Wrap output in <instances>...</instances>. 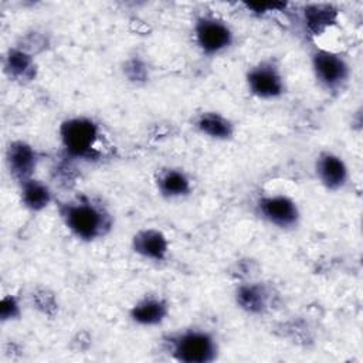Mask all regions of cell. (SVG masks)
<instances>
[{
    "label": "cell",
    "mask_w": 363,
    "mask_h": 363,
    "mask_svg": "<svg viewBox=\"0 0 363 363\" xmlns=\"http://www.w3.org/2000/svg\"><path fill=\"white\" fill-rule=\"evenodd\" d=\"M193 40L203 55L214 58L234 45L235 33L224 18L213 13H201L193 21Z\"/></svg>",
    "instance_id": "cell-5"
},
{
    "label": "cell",
    "mask_w": 363,
    "mask_h": 363,
    "mask_svg": "<svg viewBox=\"0 0 363 363\" xmlns=\"http://www.w3.org/2000/svg\"><path fill=\"white\" fill-rule=\"evenodd\" d=\"M130 248L139 258L155 264L164 262L170 254L169 238L155 227L139 228L130 238Z\"/></svg>",
    "instance_id": "cell-11"
},
{
    "label": "cell",
    "mask_w": 363,
    "mask_h": 363,
    "mask_svg": "<svg viewBox=\"0 0 363 363\" xmlns=\"http://www.w3.org/2000/svg\"><path fill=\"white\" fill-rule=\"evenodd\" d=\"M191 126L201 136L217 142L231 140L235 135V123L217 111H201L196 113L191 119Z\"/></svg>",
    "instance_id": "cell-16"
},
{
    "label": "cell",
    "mask_w": 363,
    "mask_h": 363,
    "mask_svg": "<svg viewBox=\"0 0 363 363\" xmlns=\"http://www.w3.org/2000/svg\"><path fill=\"white\" fill-rule=\"evenodd\" d=\"M339 9L329 3H308L301 10V20L311 37L316 38L329 31L339 21Z\"/></svg>",
    "instance_id": "cell-15"
},
{
    "label": "cell",
    "mask_w": 363,
    "mask_h": 363,
    "mask_svg": "<svg viewBox=\"0 0 363 363\" xmlns=\"http://www.w3.org/2000/svg\"><path fill=\"white\" fill-rule=\"evenodd\" d=\"M41 160L40 152L30 142L23 139L10 140L6 153L4 162L10 177L18 184L24 180L35 177V170Z\"/></svg>",
    "instance_id": "cell-9"
},
{
    "label": "cell",
    "mask_w": 363,
    "mask_h": 363,
    "mask_svg": "<svg viewBox=\"0 0 363 363\" xmlns=\"http://www.w3.org/2000/svg\"><path fill=\"white\" fill-rule=\"evenodd\" d=\"M313 170L318 182L328 191H342L350 182V170L342 156L332 150H320L315 157Z\"/></svg>",
    "instance_id": "cell-10"
},
{
    "label": "cell",
    "mask_w": 363,
    "mask_h": 363,
    "mask_svg": "<svg viewBox=\"0 0 363 363\" xmlns=\"http://www.w3.org/2000/svg\"><path fill=\"white\" fill-rule=\"evenodd\" d=\"M58 139L64 155L72 160L99 162L106 147L99 122L86 115L65 118L58 126Z\"/></svg>",
    "instance_id": "cell-2"
},
{
    "label": "cell",
    "mask_w": 363,
    "mask_h": 363,
    "mask_svg": "<svg viewBox=\"0 0 363 363\" xmlns=\"http://www.w3.org/2000/svg\"><path fill=\"white\" fill-rule=\"evenodd\" d=\"M274 288L262 281H241L234 289V302L240 311L251 316H262L272 308Z\"/></svg>",
    "instance_id": "cell-8"
},
{
    "label": "cell",
    "mask_w": 363,
    "mask_h": 363,
    "mask_svg": "<svg viewBox=\"0 0 363 363\" xmlns=\"http://www.w3.org/2000/svg\"><path fill=\"white\" fill-rule=\"evenodd\" d=\"M23 308L20 298L13 294H7L0 301V320L1 322H11L18 320L21 318Z\"/></svg>",
    "instance_id": "cell-20"
},
{
    "label": "cell",
    "mask_w": 363,
    "mask_h": 363,
    "mask_svg": "<svg viewBox=\"0 0 363 363\" xmlns=\"http://www.w3.org/2000/svg\"><path fill=\"white\" fill-rule=\"evenodd\" d=\"M244 79L248 92L262 101L279 99L286 92V79L275 58H264L248 67Z\"/></svg>",
    "instance_id": "cell-6"
},
{
    "label": "cell",
    "mask_w": 363,
    "mask_h": 363,
    "mask_svg": "<svg viewBox=\"0 0 363 363\" xmlns=\"http://www.w3.org/2000/svg\"><path fill=\"white\" fill-rule=\"evenodd\" d=\"M311 69L316 84L330 95H339L346 89L352 77L349 58L323 47H315L309 54Z\"/></svg>",
    "instance_id": "cell-4"
},
{
    "label": "cell",
    "mask_w": 363,
    "mask_h": 363,
    "mask_svg": "<svg viewBox=\"0 0 363 363\" xmlns=\"http://www.w3.org/2000/svg\"><path fill=\"white\" fill-rule=\"evenodd\" d=\"M55 210L68 233L81 242H95L113 230V216L95 196L78 193L55 200Z\"/></svg>",
    "instance_id": "cell-1"
},
{
    "label": "cell",
    "mask_w": 363,
    "mask_h": 363,
    "mask_svg": "<svg viewBox=\"0 0 363 363\" xmlns=\"http://www.w3.org/2000/svg\"><path fill=\"white\" fill-rule=\"evenodd\" d=\"M3 72L10 81L26 85L37 78L38 65L33 54L18 45H11L3 55Z\"/></svg>",
    "instance_id": "cell-14"
},
{
    "label": "cell",
    "mask_w": 363,
    "mask_h": 363,
    "mask_svg": "<svg viewBox=\"0 0 363 363\" xmlns=\"http://www.w3.org/2000/svg\"><path fill=\"white\" fill-rule=\"evenodd\" d=\"M160 349L179 363H211L220 354L216 335L207 329L193 326L163 335Z\"/></svg>",
    "instance_id": "cell-3"
},
{
    "label": "cell",
    "mask_w": 363,
    "mask_h": 363,
    "mask_svg": "<svg viewBox=\"0 0 363 363\" xmlns=\"http://www.w3.org/2000/svg\"><path fill=\"white\" fill-rule=\"evenodd\" d=\"M122 75L128 82L140 86L149 82L150 68H149V64L142 57L132 55L123 61Z\"/></svg>",
    "instance_id": "cell-18"
},
{
    "label": "cell",
    "mask_w": 363,
    "mask_h": 363,
    "mask_svg": "<svg viewBox=\"0 0 363 363\" xmlns=\"http://www.w3.org/2000/svg\"><path fill=\"white\" fill-rule=\"evenodd\" d=\"M170 313L169 301L157 294H146L129 308V319L142 328L162 325Z\"/></svg>",
    "instance_id": "cell-12"
},
{
    "label": "cell",
    "mask_w": 363,
    "mask_h": 363,
    "mask_svg": "<svg viewBox=\"0 0 363 363\" xmlns=\"http://www.w3.org/2000/svg\"><path fill=\"white\" fill-rule=\"evenodd\" d=\"M254 211L264 223L282 231L295 230L301 223V208L298 203L284 193L258 196L254 203Z\"/></svg>",
    "instance_id": "cell-7"
},
{
    "label": "cell",
    "mask_w": 363,
    "mask_h": 363,
    "mask_svg": "<svg viewBox=\"0 0 363 363\" xmlns=\"http://www.w3.org/2000/svg\"><path fill=\"white\" fill-rule=\"evenodd\" d=\"M48 44H50L48 38H47V35L44 33L33 31L30 34L23 35L20 43L16 44V45H18L20 48L26 50L27 52H30V54H33L35 57L38 52L44 51L48 47Z\"/></svg>",
    "instance_id": "cell-21"
},
{
    "label": "cell",
    "mask_w": 363,
    "mask_h": 363,
    "mask_svg": "<svg viewBox=\"0 0 363 363\" xmlns=\"http://www.w3.org/2000/svg\"><path fill=\"white\" fill-rule=\"evenodd\" d=\"M252 14L255 16H264L271 11H279L281 9L286 7V3H245L244 4Z\"/></svg>",
    "instance_id": "cell-22"
},
{
    "label": "cell",
    "mask_w": 363,
    "mask_h": 363,
    "mask_svg": "<svg viewBox=\"0 0 363 363\" xmlns=\"http://www.w3.org/2000/svg\"><path fill=\"white\" fill-rule=\"evenodd\" d=\"M34 308L44 316L52 318L58 312V301L52 291L44 286H37L31 294Z\"/></svg>",
    "instance_id": "cell-19"
},
{
    "label": "cell",
    "mask_w": 363,
    "mask_h": 363,
    "mask_svg": "<svg viewBox=\"0 0 363 363\" xmlns=\"http://www.w3.org/2000/svg\"><path fill=\"white\" fill-rule=\"evenodd\" d=\"M17 186H18L20 203L30 213H41L57 200L54 197L51 187L45 182L37 177L24 180Z\"/></svg>",
    "instance_id": "cell-17"
},
{
    "label": "cell",
    "mask_w": 363,
    "mask_h": 363,
    "mask_svg": "<svg viewBox=\"0 0 363 363\" xmlns=\"http://www.w3.org/2000/svg\"><path fill=\"white\" fill-rule=\"evenodd\" d=\"M155 186L164 200H182L193 193V179L182 167H162L156 172Z\"/></svg>",
    "instance_id": "cell-13"
}]
</instances>
